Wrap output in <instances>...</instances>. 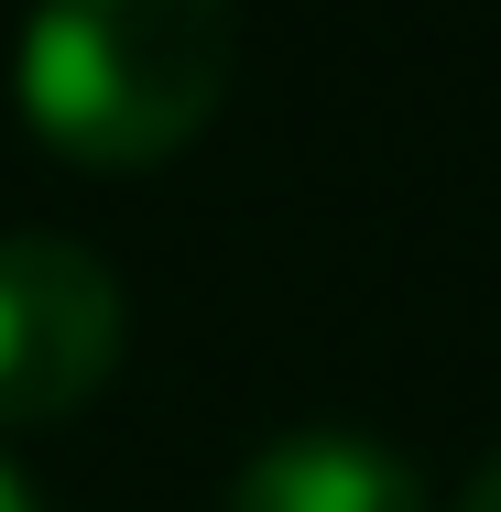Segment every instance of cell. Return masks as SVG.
Segmentation results:
<instances>
[{
  "label": "cell",
  "instance_id": "cell-5",
  "mask_svg": "<svg viewBox=\"0 0 501 512\" xmlns=\"http://www.w3.org/2000/svg\"><path fill=\"white\" fill-rule=\"evenodd\" d=\"M0 512H44V502H33V480H22L11 458H0Z\"/></svg>",
  "mask_w": 501,
  "mask_h": 512
},
{
  "label": "cell",
  "instance_id": "cell-2",
  "mask_svg": "<svg viewBox=\"0 0 501 512\" xmlns=\"http://www.w3.org/2000/svg\"><path fill=\"white\" fill-rule=\"evenodd\" d=\"M120 273L66 229H0V425H55L120 371Z\"/></svg>",
  "mask_w": 501,
  "mask_h": 512
},
{
  "label": "cell",
  "instance_id": "cell-3",
  "mask_svg": "<svg viewBox=\"0 0 501 512\" xmlns=\"http://www.w3.org/2000/svg\"><path fill=\"white\" fill-rule=\"evenodd\" d=\"M229 512H436L414 458H393L382 436L360 425H295L273 447L240 458L229 480Z\"/></svg>",
  "mask_w": 501,
  "mask_h": 512
},
{
  "label": "cell",
  "instance_id": "cell-4",
  "mask_svg": "<svg viewBox=\"0 0 501 512\" xmlns=\"http://www.w3.org/2000/svg\"><path fill=\"white\" fill-rule=\"evenodd\" d=\"M458 512H501V447H491V458H480V480L458 491Z\"/></svg>",
  "mask_w": 501,
  "mask_h": 512
},
{
  "label": "cell",
  "instance_id": "cell-1",
  "mask_svg": "<svg viewBox=\"0 0 501 512\" xmlns=\"http://www.w3.org/2000/svg\"><path fill=\"white\" fill-rule=\"evenodd\" d=\"M229 55H240V22L218 0H66L22 22L11 99L66 164L142 175L218 120Z\"/></svg>",
  "mask_w": 501,
  "mask_h": 512
}]
</instances>
